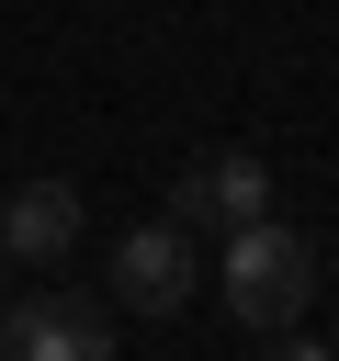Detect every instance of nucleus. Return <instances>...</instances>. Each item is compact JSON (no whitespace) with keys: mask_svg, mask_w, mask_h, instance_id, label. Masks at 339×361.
<instances>
[{"mask_svg":"<svg viewBox=\"0 0 339 361\" xmlns=\"http://www.w3.org/2000/svg\"><path fill=\"white\" fill-rule=\"evenodd\" d=\"M305 305H316V237L282 226V214L226 226V316L237 327H294Z\"/></svg>","mask_w":339,"mask_h":361,"instance_id":"obj_1","label":"nucleus"},{"mask_svg":"<svg viewBox=\"0 0 339 361\" xmlns=\"http://www.w3.org/2000/svg\"><path fill=\"white\" fill-rule=\"evenodd\" d=\"M0 361H113V305L102 293H23L0 316Z\"/></svg>","mask_w":339,"mask_h":361,"instance_id":"obj_2","label":"nucleus"},{"mask_svg":"<svg viewBox=\"0 0 339 361\" xmlns=\"http://www.w3.org/2000/svg\"><path fill=\"white\" fill-rule=\"evenodd\" d=\"M192 282H203V259H192V226L181 214H147V226L113 237V305L170 316V305H192Z\"/></svg>","mask_w":339,"mask_h":361,"instance_id":"obj_3","label":"nucleus"},{"mask_svg":"<svg viewBox=\"0 0 339 361\" xmlns=\"http://www.w3.org/2000/svg\"><path fill=\"white\" fill-rule=\"evenodd\" d=\"M170 214L203 237H226V226H249V214H271V158H249V147H226V158H192L181 180H170Z\"/></svg>","mask_w":339,"mask_h":361,"instance_id":"obj_4","label":"nucleus"},{"mask_svg":"<svg viewBox=\"0 0 339 361\" xmlns=\"http://www.w3.org/2000/svg\"><path fill=\"white\" fill-rule=\"evenodd\" d=\"M79 180H23L11 203H0V259L11 271H56L68 248H79Z\"/></svg>","mask_w":339,"mask_h":361,"instance_id":"obj_5","label":"nucleus"},{"mask_svg":"<svg viewBox=\"0 0 339 361\" xmlns=\"http://www.w3.org/2000/svg\"><path fill=\"white\" fill-rule=\"evenodd\" d=\"M271 361H339V350H328V338H282Z\"/></svg>","mask_w":339,"mask_h":361,"instance_id":"obj_6","label":"nucleus"},{"mask_svg":"<svg viewBox=\"0 0 339 361\" xmlns=\"http://www.w3.org/2000/svg\"><path fill=\"white\" fill-rule=\"evenodd\" d=\"M0 282H11V259H0Z\"/></svg>","mask_w":339,"mask_h":361,"instance_id":"obj_7","label":"nucleus"}]
</instances>
